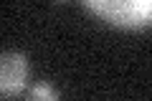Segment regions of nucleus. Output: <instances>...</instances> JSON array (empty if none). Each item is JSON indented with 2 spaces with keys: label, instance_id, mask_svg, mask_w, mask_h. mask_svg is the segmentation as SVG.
Listing matches in <instances>:
<instances>
[{
  "label": "nucleus",
  "instance_id": "f257e3e1",
  "mask_svg": "<svg viewBox=\"0 0 152 101\" xmlns=\"http://www.w3.org/2000/svg\"><path fill=\"white\" fill-rule=\"evenodd\" d=\"M86 8L117 28H142L152 18L150 0H89Z\"/></svg>",
  "mask_w": 152,
  "mask_h": 101
},
{
  "label": "nucleus",
  "instance_id": "f03ea898",
  "mask_svg": "<svg viewBox=\"0 0 152 101\" xmlns=\"http://www.w3.org/2000/svg\"><path fill=\"white\" fill-rule=\"evenodd\" d=\"M31 76V63L20 51L0 53V91L3 94H20Z\"/></svg>",
  "mask_w": 152,
  "mask_h": 101
},
{
  "label": "nucleus",
  "instance_id": "7ed1b4c3",
  "mask_svg": "<svg viewBox=\"0 0 152 101\" xmlns=\"http://www.w3.org/2000/svg\"><path fill=\"white\" fill-rule=\"evenodd\" d=\"M26 101H61V94H58V89H56L53 84L38 81V84H33L31 89H28Z\"/></svg>",
  "mask_w": 152,
  "mask_h": 101
}]
</instances>
